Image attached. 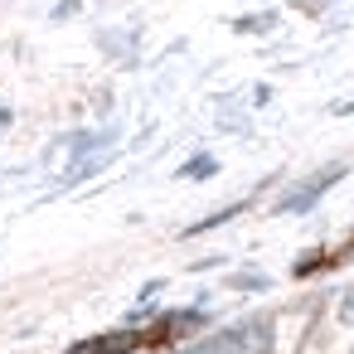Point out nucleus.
<instances>
[{"label": "nucleus", "mask_w": 354, "mask_h": 354, "mask_svg": "<svg viewBox=\"0 0 354 354\" xmlns=\"http://www.w3.org/2000/svg\"><path fill=\"white\" fill-rule=\"evenodd\" d=\"M335 180H339V165H330V170H325L320 180H310V185H301V189H296V194L286 199V209H291V214H296V209H306V204H310V199H315V194H320L325 185H335Z\"/></svg>", "instance_id": "obj_2"}, {"label": "nucleus", "mask_w": 354, "mask_h": 354, "mask_svg": "<svg viewBox=\"0 0 354 354\" xmlns=\"http://www.w3.org/2000/svg\"><path fill=\"white\" fill-rule=\"evenodd\" d=\"M180 175H185V180H209V175H214V156H199V160H189Z\"/></svg>", "instance_id": "obj_4"}, {"label": "nucleus", "mask_w": 354, "mask_h": 354, "mask_svg": "<svg viewBox=\"0 0 354 354\" xmlns=\"http://www.w3.org/2000/svg\"><path fill=\"white\" fill-rule=\"evenodd\" d=\"M136 339H141V335H131V330H107V335H97V339H83V344H73L68 354H127Z\"/></svg>", "instance_id": "obj_1"}, {"label": "nucleus", "mask_w": 354, "mask_h": 354, "mask_svg": "<svg viewBox=\"0 0 354 354\" xmlns=\"http://www.w3.org/2000/svg\"><path fill=\"white\" fill-rule=\"evenodd\" d=\"M233 214H238V204H228V209H218V214H209V218H199V223H189L185 233H189V238H194V233H209V228H218V223H223V218H233Z\"/></svg>", "instance_id": "obj_3"}]
</instances>
